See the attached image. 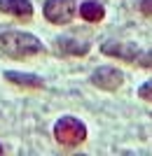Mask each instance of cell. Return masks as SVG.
I'll return each instance as SVG.
<instances>
[{"label":"cell","mask_w":152,"mask_h":156,"mask_svg":"<svg viewBox=\"0 0 152 156\" xmlns=\"http://www.w3.org/2000/svg\"><path fill=\"white\" fill-rule=\"evenodd\" d=\"M138 96L143 98V100H150V103H152V82H147V84H143V86H140Z\"/></svg>","instance_id":"30bf717a"},{"label":"cell","mask_w":152,"mask_h":156,"mask_svg":"<svg viewBox=\"0 0 152 156\" xmlns=\"http://www.w3.org/2000/svg\"><path fill=\"white\" fill-rule=\"evenodd\" d=\"M124 77H122V72L115 70V68H98V70H94L91 75V84L98 86V89H106V91H115L117 86H122Z\"/></svg>","instance_id":"5b68a950"},{"label":"cell","mask_w":152,"mask_h":156,"mask_svg":"<svg viewBox=\"0 0 152 156\" xmlns=\"http://www.w3.org/2000/svg\"><path fill=\"white\" fill-rule=\"evenodd\" d=\"M0 12L14 14V16H31L33 7L28 0H0Z\"/></svg>","instance_id":"8992f818"},{"label":"cell","mask_w":152,"mask_h":156,"mask_svg":"<svg viewBox=\"0 0 152 156\" xmlns=\"http://www.w3.org/2000/svg\"><path fill=\"white\" fill-rule=\"evenodd\" d=\"M59 51L63 54H87L89 51V44H80V42H73V40H59Z\"/></svg>","instance_id":"9c48e42d"},{"label":"cell","mask_w":152,"mask_h":156,"mask_svg":"<svg viewBox=\"0 0 152 156\" xmlns=\"http://www.w3.org/2000/svg\"><path fill=\"white\" fill-rule=\"evenodd\" d=\"M0 154H2V147H0Z\"/></svg>","instance_id":"7c38bea8"},{"label":"cell","mask_w":152,"mask_h":156,"mask_svg":"<svg viewBox=\"0 0 152 156\" xmlns=\"http://www.w3.org/2000/svg\"><path fill=\"white\" fill-rule=\"evenodd\" d=\"M54 137H56L61 144H66V147H75V144L84 142L87 128L80 119L63 117V119H59V124L54 126Z\"/></svg>","instance_id":"7a4b0ae2"},{"label":"cell","mask_w":152,"mask_h":156,"mask_svg":"<svg viewBox=\"0 0 152 156\" xmlns=\"http://www.w3.org/2000/svg\"><path fill=\"white\" fill-rule=\"evenodd\" d=\"M5 79L7 82H14V84H21V86H35V89L42 86V82H40L38 77H33V75H21V72H5Z\"/></svg>","instance_id":"ba28073f"},{"label":"cell","mask_w":152,"mask_h":156,"mask_svg":"<svg viewBox=\"0 0 152 156\" xmlns=\"http://www.w3.org/2000/svg\"><path fill=\"white\" fill-rule=\"evenodd\" d=\"M0 51L9 56V58H28L42 51L40 40L28 35V33H19V30H7L0 33Z\"/></svg>","instance_id":"6da1fadb"},{"label":"cell","mask_w":152,"mask_h":156,"mask_svg":"<svg viewBox=\"0 0 152 156\" xmlns=\"http://www.w3.org/2000/svg\"><path fill=\"white\" fill-rule=\"evenodd\" d=\"M140 12L143 14H152V0H140Z\"/></svg>","instance_id":"8fae6325"},{"label":"cell","mask_w":152,"mask_h":156,"mask_svg":"<svg viewBox=\"0 0 152 156\" xmlns=\"http://www.w3.org/2000/svg\"><path fill=\"white\" fill-rule=\"evenodd\" d=\"M80 14H82V19L87 21H101L103 19V5H98V2H94V0H87L84 5L80 7Z\"/></svg>","instance_id":"52a82bcc"},{"label":"cell","mask_w":152,"mask_h":156,"mask_svg":"<svg viewBox=\"0 0 152 156\" xmlns=\"http://www.w3.org/2000/svg\"><path fill=\"white\" fill-rule=\"evenodd\" d=\"M101 51L108 54V56H115V58H124L129 63H136V65H147L152 68V54L147 51H140L138 47L133 44H119V42H108V44L101 47Z\"/></svg>","instance_id":"3957f363"},{"label":"cell","mask_w":152,"mask_h":156,"mask_svg":"<svg viewBox=\"0 0 152 156\" xmlns=\"http://www.w3.org/2000/svg\"><path fill=\"white\" fill-rule=\"evenodd\" d=\"M45 16L52 23H68L75 16V2L73 0H47Z\"/></svg>","instance_id":"277c9868"}]
</instances>
